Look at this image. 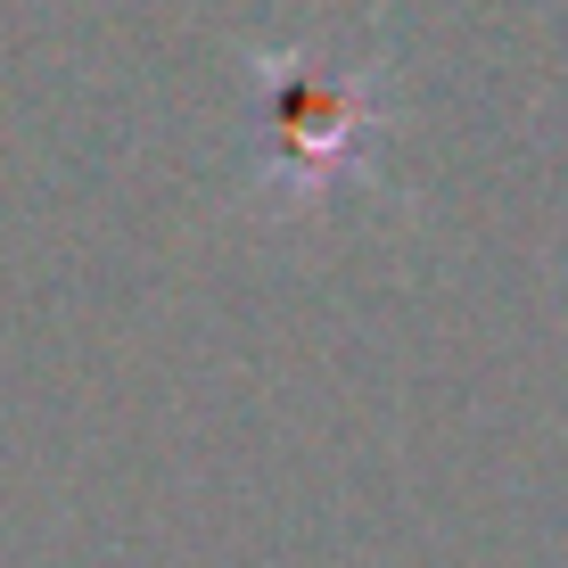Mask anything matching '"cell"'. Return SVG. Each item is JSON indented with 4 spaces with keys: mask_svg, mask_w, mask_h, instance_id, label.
<instances>
[{
    "mask_svg": "<svg viewBox=\"0 0 568 568\" xmlns=\"http://www.w3.org/2000/svg\"><path fill=\"white\" fill-rule=\"evenodd\" d=\"M387 149V67L329 50L256 58L247 100V190L272 214H313L379 173Z\"/></svg>",
    "mask_w": 568,
    "mask_h": 568,
    "instance_id": "obj_1",
    "label": "cell"
}]
</instances>
